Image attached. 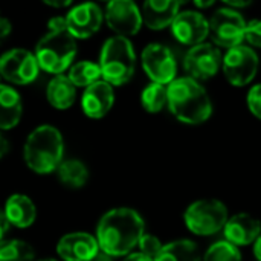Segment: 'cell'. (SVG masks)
Here are the masks:
<instances>
[{"label":"cell","instance_id":"cell-4","mask_svg":"<svg viewBox=\"0 0 261 261\" xmlns=\"http://www.w3.org/2000/svg\"><path fill=\"white\" fill-rule=\"evenodd\" d=\"M64 156V141L54 125H40L32 130L23 147L26 165L37 174L55 173Z\"/></svg>","mask_w":261,"mask_h":261},{"label":"cell","instance_id":"cell-36","mask_svg":"<svg viewBox=\"0 0 261 261\" xmlns=\"http://www.w3.org/2000/svg\"><path fill=\"white\" fill-rule=\"evenodd\" d=\"M8 148H9V144H8L6 138L0 132V159H3V156L8 153Z\"/></svg>","mask_w":261,"mask_h":261},{"label":"cell","instance_id":"cell-14","mask_svg":"<svg viewBox=\"0 0 261 261\" xmlns=\"http://www.w3.org/2000/svg\"><path fill=\"white\" fill-rule=\"evenodd\" d=\"M171 31L177 41L193 47L200 43H205V38L210 35V24L200 12L184 11L179 12L174 18Z\"/></svg>","mask_w":261,"mask_h":261},{"label":"cell","instance_id":"cell-40","mask_svg":"<svg viewBox=\"0 0 261 261\" xmlns=\"http://www.w3.org/2000/svg\"><path fill=\"white\" fill-rule=\"evenodd\" d=\"M38 261H58V260H55V258H43V260H38Z\"/></svg>","mask_w":261,"mask_h":261},{"label":"cell","instance_id":"cell-35","mask_svg":"<svg viewBox=\"0 0 261 261\" xmlns=\"http://www.w3.org/2000/svg\"><path fill=\"white\" fill-rule=\"evenodd\" d=\"M249 5H251V2H232V0L225 2V6H226V8H231V9H236V11H237V8L240 9V8L249 6Z\"/></svg>","mask_w":261,"mask_h":261},{"label":"cell","instance_id":"cell-22","mask_svg":"<svg viewBox=\"0 0 261 261\" xmlns=\"http://www.w3.org/2000/svg\"><path fill=\"white\" fill-rule=\"evenodd\" d=\"M57 176L69 188H81L89 180V170L80 159H66L57 168Z\"/></svg>","mask_w":261,"mask_h":261},{"label":"cell","instance_id":"cell-38","mask_svg":"<svg viewBox=\"0 0 261 261\" xmlns=\"http://www.w3.org/2000/svg\"><path fill=\"white\" fill-rule=\"evenodd\" d=\"M90 261H113V257H110L109 254H106V252H102V251H99L93 258Z\"/></svg>","mask_w":261,"mask_h":261},{"label":"cell","instance_id":"cell-18","mask_svg":"<svg viewBox=\"0 0 261 261\" xmlns=\"http://www.w3.org/2000/svg\"><path fill=\"white\" fill-rule=\"evenodd\" d=\"M180 5V2L174 0H148L141 9L142 23L154 31L171 26L179 14Z\"/></svg>","mask_w":261,"mask_h":261},{"label":"cell","instance_id":"cell-11","mask_svg":"<svg viewBox=\"0 0 261 261\" xmlns=\"http://www.w3.org/2000/svg\"><path fill=\"white\" fill-rule=\"evenodd\" d=\"M104 18L118 37H132L139 32L142 23L141 9L132 0H112L107 3Z\"/></svg>","mask_w":261,"mask_h":261},{"label":"cell","instance_id":"cell-20","mask_svg":"<svg viewBox=\"0 0 261 261\" xmlns=\"http://www.w3.org/2000/svg\"><path fill=\"white\" fill-rule=\"evenodd\" d=\"M23 115V102L15 89L0 84V130L14 128Z\"/></svg>","mask_w":261,"mask_h":261},{"label":"cell","instance_id":"cell-21","mask_svg":"<svg viewBox=\"0 0 261 261\" xmlns=\"http://www.w3.org/2000/svg\"><path fill=\"white\" fill-rule=\"evenodd\" d=\"M46 98L49 104L58 110L69 109L76 98V87L66 75L54 76L46 87Z\"/></svg>","mask_w":261,"mask_h":261},{"label":"cell","instance_id":"cell-31","mask_svg":"<svg viewBox=\"0 0 261 261\" xmlns=\"http://www.w3.org/2000/svg\"><path fill=\"white\" fill-rule=\"evenodd\" d=\"M11 29H12V26H11L9 20L0 15V41H3L9 35Z\"/></svg>","mask_w":261,"mask_h":261},{"label":"cell","instance_id":"cell-19","mask_svg":"<svg viewBox=\"0 0 261 261\" xmlns=\"http://www.w3.org/2000/svg\"><path fill=\"white\" fill-rule=\"evenodd\" d=\"M3 213L9 225L15 228H29L37 219V208L34 202L24 194H12L8 197Z\"/></svg>","mask_w":261,"mask_h":261},{"label":"cell","instance_id":"cell-33","mask_svg":"<svg viewBox=\"0 0 261 261\" xmlns=\"http://www.w3.org/2000/svg\"><path fill=\"white\" fill-rule=\"evenodd\" d=\"M122 261H153L150 260L148 257H145L144 254H141V252H132V254H128V255H125V258Z\"/></svg>","mask_w":261,"mask_h":261},{"label":"cell","instance_id":"cell-15","mask_svg":"<svg viewBox=\"0 0 261 261\" xmlns=\"http://www.w3.org/2000/svg\"><path fill=\"white\" fill-rule=\"evenodd\" d=\"M98 252L96 237L87 232H70L57 245V254L63 261H90Z\"/></svg>","mask_w":261,"mask_h":261},{"label":"cell","instance_id":"cell-26","mask_svg":"<svg viewBox=\"0 0 261 261\" xmlns=\"http://www.w3.org/2000/svg\"><path fill=\"white\" fill-rule=\"evenodd\" d=\"M141 102H142V107L148 113H159L167 106V102H168V98H167V86L156 84V83H150L142 90Z\"/></svg>","mask_w":261,"mask_h":261},{"label":"cell","instance_id":"cell-25","mask_svg":"<svg viewBox=\"0 0 261 261\" xmlns=\"http://www.w3.org/2000/svg\"><path fill=\"white\" fill-rule=\"evenodd\" d=\"M34 249L23 240H2L0 261H34Z\"/></svg>","mask_w":261,"mask_h":261},{"label":"cell","instance_id":"cell-5","mask_svg":"<svg viewBox=\"0 0 261 261\" xmlns=\"http://www.w3.org/2000/svg\"><path fill=\"white\" fill-rule=\"evenodd\" d=\"M101 76L110 86H122L128 83L136 69V54L133 44L125 37L109 38L99 57Z\"/></svg>","mask_w":261,"mask_h":261},{"label":"cell","instance_id":"cell-27","mask_svg":"<svg viewBox=\"0 0 261 261\" xmlns=\"http://www.w3.org/2000/svg\"><path fill=\"white\" fill-rule=\"evenodd\" d=\"M203 261H242V254L239 248L226 240L214 243L206 252Z\"/></svg>","mask_w":261,"mask_h":261},{"label":"cell","instance_id":"cell-9","mask_svg":"<svg viewBox=\"0 0 261 261\" xmlns=\"http://www.w3.org/2000/svg\"><path fill=\"white\" fill-rule=\"evenodd\" d=\"M40 72V66L32 52L17 47L5 52L0 57V78L17 84H31Z\"/></svg>","mask_w":261,"mask_h":261},{"label":"cell","instance_id":"cell-7","mask_svg":"<svg viewBox=\"0 0 261 261\" xmlns=\"http://www.w3.org/2000/svg\"><path fill=\"white\" fill-rule=\"evenodd\" d=\"M210 35L216 46L232 49L245 40L246 21L243 15L231 8L217 9L208 20Z\"/></svg>","mask_w":261,"mask_h":261},{"label":"cell","instance_id":"cell-16","mask_svg":"<svg viewBox=\"0 0 261 261\" xmlns=\"http://www.w3.org/2000/svg\"><path fill=\"white\" fill-rule=\"evenodd\" d=\"M115 102V92L113 86L106 83L104 80H99L84 89V93L81 96V107L83 112L93 119L104 118L113 107Z\"/></svg>","mask_w":261,"mask_h":261},{"label":"cell","instance_id":"cell-6","mask_svg":"<svg viewBox=\"0 0 261 261\" xmlns=\"http://www.w3.org/2000/svg\"><path fill=\"white\" fill-rule=\"evenodd\" d=\"M228 208L225 203L216 199H203L191 203L185 214L184 220L187 228L202 237L214 236L222 231L228 222Z\"/></svg>","mask_w":261,"mask_h":261},{"label":"cell","instance_id":"cell-17","mask_svg":"<svg viewBox=\"0 0 261 261\" xmlns=\"http://www.w3.org/2000/svg\"><path fill=\"white\" fill-rule=\"evenodd\" d=\"M225 239L231 245L237 246H248L257 240L261 232L260 222L249 216V214H236L231 219H228L225 228Z\"/></svg>","mask_w":261,"mask_h":261},{"label":"cell","instance_id":"cell-2","mask_svg":"<svg viewBox=\"0 0 261 261\" xmlns=\"http://www.w3.org/2000/svg\"><path fill=\"white\" fill-rule=\"evenodd\" d=\"M49 32L37 43L35 58L47 73L63 75L64 70L70 69V64L76 55V41L69 34L64 17H52L47 21Z\"/></svg>","mask_w":261,"mask_h":261},{"label":"cell","instance_id":"cell-29","mask_svg":"<svg viewBox=\"0 0 261 261\" xmlns=\"http://www.w3.org/2000/svg\"><path fill=\"white\" fill-rule=\"evenodd\" d=\"M245 40L255 47H261V20H252L246 23Z\"/></svg>","mask_w":261,"mask_h":261},{"label":"cell","instance_id":"cell-1","mask_svg":"<svg viewBox=\"0 0 261 261\" xmlns=\"http://www.w3.org/2000/svg\"><path fill=\"white\" fill-rule=\"evenodd\" d=\"M144 234V220L132 208H116L106 213L96 228L99 251L113 258L132 254Z\"/></svg>","mask_w":261,"mask_h":261},{"label":"cell","instance_id":"cell-13","mask_svg":"<svg viewBox=\"0 0 261 261\" xmlns=\"http://www.w3.org/2000/svg\"><path fill=\"white\" fill-rule=\"evenodd\" d=\"M64 18L69 34L75 40H83L99 31L104 20V12L95 3H81L73 6Z\"/></svg>","mask_w":261,"mask_h":261},{"label":"cell","instance_id":"cell-23","mask_svg":"<svg viewBox=\"0 0 261 261\" xmlns=\"http://www.w3.org/2000/svg\"><path fill=\"white\" fill-rule=\"evenodd\" d=\"M154 261H200V257L194 242L176 240L165 245Z\"/></svg>","mask_w":261,"mask_h":261},{"label":"cell","instance_id":"cell-34","mask_svg":"<svg viewBox=\"0 0 261 261\" xmlns=\"http://www.w3.org/2000/svg\"><path fill=\"white\" fill-rule=\"evenodd\" d=\"M44 3L47 6H52V8H67L72 5V2L69 0H64V2H60V0H44Z\"/></svg>","mask_w":261,"mask_h":261},{"label":"cell","instance_id":"cell-24","mask_svg":"<svg viewBox=\"0 0 261 261\" xmlns=\"http://www.w3.org/2000/svg\"><path fill=\"white\" fill-rule=\"evenodd\" d=\"M67 78L75 87L87 89L93 83L99 81L102 76H101L99 64L92 63V61H78L73 66H70Z\"/></svg>","mask_w":261,"mask_h":261},{"label":"cell","instance_id":"cell-30","mask_svg":"<svg viewBox=\"0 0 261 261\" xmlns=\"http://www.w3.org/2000/svg\"><path fill=\"white\" fill-rule=\"evenodd\" d=\"M248 107L251 113L261 119V84H255L248 92Z\"/></svg>","mask_w":261,"mask_h":261},{"label":"cell","instance_id":"cell-10","mask_svg":"<svg viewBox=\"0 0 261 261\" xmlns=\"http://www.w3.org/2000/svg\"><path fill=\"white\" fill-rule=\"evenodd\" d=\"M141 60L142 67L151 83L168 86L176 80L177 64L176 57L170 47L159 43H151L144 47Z\"/></svg>","mask_w":261,"mask_h":261},{"label":"cell","instance_id":"cell-12","mask_svg":"<svg viewBox=\"0 0 261 261\" xmlns=\"http://www.w3.org/2000/svg\"><path fill=\"white\" fill-rule=\"evenodd\" d=\"M222 54L220 49L213 43H200L197 46H193L185 58H184V67L190 78L193 80H210L213 78L220 66H222Z\"/></svg>","mask_w":261,"mask_h":261},{"label":"cell","instance_id":"cell-32","mask_svg":"<svg viewBox=\"0 0 261 261\" xmlns=\"http://www.w3.org/2000/svg\"><path fill=\"white\" fill-rule=\"evenodd\" d=\"M9 226L11 225H9V222H8V219H6V216L3 213V208H0V242L5 240V236L9 231Z\"/></svg>","mask_w":261,"mask_h":261},{"label":"cell","instance_id":"cell-37","mask_svg":"<svg viewBox=\"0 0 261 261\" xmlns=\"http://www.w3.org/2000/svg\"><path fill=\"white\" fill-rule=\"evenodd\" d=\"M254 254H255L257 260L261 261V232L260 236L257 237V240L254 242Z\"/></svg>","mask_w":261,"mask_h":261},{"label":"cell","instance_id":"cell-3","mask_svg":"<svg viewBox=\"0 0 261 261\" xmlns=\"http://www.w3.org/2000/svg\"><path fill=\"white\" fill-rule=\"evenodd\" d=\"M170 112L184 124L197 125L208 121L213 115V104L206 90L199 81L182 76L167 86Z\"/></svg>","mask_w":261,"mask_h":261},{"label":"cell","instance_id":"cell-28","mask_svg":"<svg viewBox=\"0 0 261 261\" xmlns=\"http://www.w3.org/2000/svg\"><path fill=\"white\" fill-rule=\"evenodd\" d=\"M139 246V252L144 254L145 257H148L150 260H156V257L159 255V252L162 251L164 245L161 243V240L151 234H144L138 243Z\"/></svg>","mask_w":261,"mask_h":261},{"label":"cell","instance_id":"cell-8","mask_svg":"<svg viewBox=\"0 0 261 261\" xmlns=\"http://www.w3.org/2000/svg\"><path fill=\"white\" fill-rule=\"evenodd\" d=\"M222 69L232 86L243 87L255 78L258 70V57L254 49L240 44L226 52L222 60Z\"/></svg>","mask_w":261,"mask_h":261},{"label":"cell","instance_id":"cell-39","mask_svg":"<svg viewBox=\"0 0 261 261\" xmlns=\"http://www.w3.org/2000/svg\"><path fill=\"white\" fill-rule=\"evenodd\" d=\"M214 5V0H210V2H196V6H199V8H210V6H213Z\"/></svg>","mask_w":261,"mask_h":261}]
</instances>
